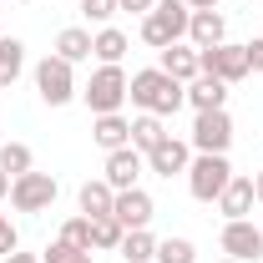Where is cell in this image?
<instances>
[{
	"label": "cell",
	"mask_w": 263,
	"mask_h": 263,
	"mask_svg": "<svg viewBox=\"0 0 263 263\" xmlns=\"http://www.w3.org/2000/svg\"><path fill=\"white\" fill-rule=\"evenodd\" d=\"M187 147H193V152H228V147H233V117H228V106H218V111H197Z\"/></svg>",
	"instance_id": "ba28073f"
},
{
	"label": "cell",
	"mask_w": 263,
	"mask_h": 263,
	"mask_svg": "<svg viewBox=\"0 0 263 263\" xmlns=\"http://www.w3.org/2000/svg\"><path fill=\"white\" fill-rule=\"evenodd\" d=\"M122 263H152L157 258V238H152V228H132L127 238H122Z\"/></svg>",
	"instance_id": "603a6c76"
},
{
	"label": "cell",
	"mask_w": 263,
	"mask_h": 263,
	"mask_svg": "<svg viewBox=\"0 0 263 263\" xmlns=\"http://www.w3.org/2000/svg\"><path fill=\"white\" fill-rule=\"evenodd\" d=\"M218 263H238V258H218Z\"/></svg>",
	"instance_id": "8d00e7d4"
},
{
	"label": "cell",
	"mask_w": 263,
	"mask_h": 263,
	"mask_svg": "<svg viewBox=\"0 0 263 263\" xmlns=\"http://www.w3.org/2000/svg\"><path fill=\"white\" fill-rule=\"evenodd\" d=\"M253 193H258V202H263V172H258V177H253Z\"/></svg>",
	"instance_id": "d590c367"
},
{
	"label": "cell",
	"mask_w": 263,
	"mask_h": 263,
	"mask_svg": "<svg viewBox=\"0 0 263 263\" xmlns=\"http://www.w3.org/2000/svg\"><path fill=\"white\" fill-rule=\"evenodd\" d=\"M5 263H41V253H21V248H15V253H10Z\"/></svg>",
	"instance_id": "d6a6232c"
},
{
	"label": "cell",
	"mask_w": 263,
	"mask_h": 263,
	"mask_svg": "<svg viewBox=\"0 0 263 263\" xmlns=\"http://www.w3.org/2000/svg\"><path fill=\"white\" fill-rule=\"evenodd\" d=\"M61 243H71V248H91V218H66L61 223ZM97 253V248H91Z\"/></svg>",
	"instance_id": "4316f807"
},
{
	"label": "cell",
	"mask_w": 263,
	"mask_h": 263,
	"mask_svg": "<svg viewBox=\"0 0 263 263\" xmlns=\"http://www.w3.org/2000/svg\"><path fill=\"white\" fill-rule=\"evenodd\" d=\"M218 248L238 263H258L263 258V228L258 223H248V218H228L223 233H218Z\"/></svg>",
	"instance_id": "9c48e42d"
},
{
	"label": "cell",
	"mask_w": 263,
	"mask_h": 263,
	"mask_svg": "<svg viewBox=\"0 0 263 263\" xmlns=\"http://www.w3.org/2000/svg\"><path fill=\"white\" fill-rule=\"evenodd\" d=\"M81 101L91 106V117L122 111V101H127V71H122V66H97L91 81L81 86Z\"/></svg>",
	"instance_id": "277c9868"
},
{
	"label": "cell",
	"mask_w": 263,
	"mask_h": 263,
	"mask_svg": "<svg viewBox=\"0 0 263 263\" xmlns=\"http://www.w3.org/2000/svg\"><path fill=\"white\" fill-rule=\"evenodd\" d=\"M56 193H61L56 177L31 167V172H21V177L10 182V208H15V213H46V208L56 202Z\"/></svg>",
	"instance_id": "52a82bcc"
},
{
	"label": "cell",
	"mask_w": 263,
	"mask_h": 263,
	"mask_svg": "<svg viewBox=\"0 0 263 263\" xmlns=\"http://www.w3.org/2000/svg\"><path fill=\"white\" fill-rule=\"evenodd\" d=\"M81 15L97 21V26H106V21L117 15V0H81Z\"/></svg>",
	"instance_id": "f1b7e54d"
},
{
	"label": "cell",
	"mask_w": 263,
	"mask_h": 263,
	"mask_svg": "<svg viewBox=\"0 0 263 263\" xmlns=\"http://www.w3.org/2000/svg\"><path fill=\"white\" fill-rule=\"evenodd\" d=\"M91 142H97L101 152H117V147H127V142H132V117H122V111H106V117H97V122H91Z\"/></svg>",
	"instance_id": "e0dca14e"
},
{
	"label": "cell",
	"mask_w": 263,
	"mask_h": 263,
	"mask_svg": "<svg viewBox=\"0 0 263 263\" xmlns=\"http://www.w3.org/2000/svg\"><path fill=\"white\" fill-rule=\"evenodd\" d=\"M162 137H167L162 117H152V111H137V117H132V147H137L142 157H147V152H152Z\"/></svg>",
	"instance_id": "7402d4cb"
},
{
	"label": "cell",
	"mask_w": 263,
	"mask_h": 263,
	"mask_svg": "<svg viewBox=\"0 0 263 263\" xmlns=\"http://www.w3.org/2000/svg\"><path fill=\"white\" fill-rule=\"evenodd\" d=\"M147 172V157L137 152V147H117V152H106V167H101V177L117 187V193H127V187H137V177Z\"/></svg>",
	"instance_id": "7c38bea8"
},
{
	"label": "cell",
	"mask_w": 263,
	"mask_h": 263,
	"mask_svg": "<svg viewBox=\"0 0 263 263\" xmlns=\"http://www.w3.org/2000/svg\"><path fill=\"white\" fill-rule=\"evenodd\" d=\"M157 66H162L172 81H193V76H202V66H197V46H187V41H172L167 51H157Z\"/></svg>",
	"instance_id": "5bb4252c"
},
{
	"label": "cell",
	"mask_w": 263,
	"mask_h": 263,
	"mask_svg": "<svg viewBox=\"0 0 263 263\" xmlns=\"http://www.w3.org/2000/svg\"><path fill=\"white\" fill-rule=\"evenodd\" d=\"M228 101V81H218V76H193L187 81V106L193 111H218Z\"/></svg>",
	"instance_id": "ac0fdd59"
},
{
	"label": "cell",
	"mask_w": 263,
	"mask_h": 263,
	"mask_svg": "<svg viewBox=\"0 0 263 263\" xmlns=\"http://www.w3.org/2000/svg\"><path fill=\"white\" fill-rule=\"evenodd\" d=\"M253 202H258V193H253V177L233 172V182L218 193V213H223V218H248V213H253Z\"/></svg>",
	"instance_id": "9a60e30c"
},
{
	"label": "cell",
	"mask_w": 263,
	"mask_h": 263,
	"mask_svg": "<svg viewBox=\"0 0 263 263\" xmlns=\"http://www.w3.org/2000/svg\"><path fill=\"white\" fill-rule=\"evenodd\" d=\"M157 0H117V10H127V15H147Z\"/></svg>",
	"instance_id": "4dcf8cb0"
},
{
	"label": "cell",
	"mask_w": 263,
	"mask_h": 263,
	"mask_svg": "<svg viewBox=\"0 0 263 263\" xmlns=\"http://www.w3.org/2000/svg\"><path fill=\"white\" fill-rule=\"evenodd\" d=\"M35 91H41L46 106H66V101H76V97H81V86H76V66L61 61V56L51 51L46 61L35 66Z\"/></svg>",
	"instance_id": "5b68a950"
},
{
	"label": "cell",
	"mask_w": 263,
	"mask_h": 263,
	"mask_svg": "<svg viewBox=\"0 0 263 263\" xmlns=\"http://www.w3.org/2000/svg\"><path fill=\"white\" fill-rule=\"evenodd\" d=\"M223 0H187V10H218Z\"/></svg>",
	"instance_id": "836d02e7"
},
{
	"label": "cell",
	"mask_w": 263,
	"mask_h": 263,
	"mask_svg": "<svg viewBox=\"0 0 263 263\" xmlns=\"http://www.w3.org/2000/svg\"><path fill=\"white\" fill-rule=\"evenodd\" d=\"M127 101L137 111H152V117H172L187 106V86L172 81L162 66H147V71H132L127 76Z\"/></svg>",
	"instance_id": "6da1fadb"
},
{
	"label": "cell",
	"mask_w": 263,
	"mask_h": 263,
	"mask_svg": "<svg viewBox=\"0 0 263 263\" xmlns=\"http://www.w3.org/2000/svg\"><path fill=\"white\" fill-rule=\"evenodd\" d=\"M21 248V233H15V223H10V213H0V258H10Z\"/></svg>",
	"instance_id": "f546056e"
},
{
	"label": "cell",
	"mask_w": 263,
	"mask_h": 263,
	"mask_svg": "<svg viewBox=\"0 0 263 263\" xmlns=\"http://www.w3.org/2000/svg\"><path fill=\"white\" fill-rule=\"evenodd\" d=\"M41 263H91V248H71V243H51L46 253H41Z\"/></svg>",
	"instance_id": "83f0119b"
},
{
	"label": "cell",
	"mask_w": 263,
	"mask_h": 263,
	"mask_svg": "<svg viewBox=\"0 0 263 263\" xmlns=\"http://www.w3.org/2000/svg\"><path fill=\"white\" fill-rule=\"evenodd\" d=\"M187 21H193L187 0H157V5L142 15V41H147L152 51H167L172 41H187Z\"/></svg>",
	"instance_id": "7a4b0ae2"
},
{
	"label": "cell",
	"mask_w": 263,
	"mask_h": 263,
	"mask_svg": "<svg viewBox=\"0 0 263 263\" xmlns=\"http://www.w3.org/2000/svg\"><path fill=\"white\" fill-rule=\"evenodd\" d=\"M31 167H35V152L26 142H0V172L21 177V172H31Z\"/></svg>",
	"instance_id": "d4e9b609"
},
{
	"label": "cell",
	"mask_w": 263,
	"mask_h": 263,
	"mask_svg": "<svg viewBox=\"0 0 263 263\" xmlns=\"http://www.w3.org/2000/svg\"><path fill=\"white\" fill-rule=\"evenodd\" d=\"M21 5H31V0H21Z\"/></svg>",
	"instance_id": "74e56055"
},
{
	"label": "cell",
	"mask_w": 263,
	"mask_h": 263,
	"mask_svg": "<svg viewBox=\"0 0 263 263\" xmlns=\"http://www.w3.org/2000/svg\"><path fill=\"white\" fill-rule=\"evenodd\" d=\"M26 71V46L15 35H0V91H10Z\"/></svg>",
	"instance_id": "44dd1931"
},
{
	"label": "cell",
	"mask_w": 263,
	"mask_h": 263,
	"mask_svg": "<svg viewBox=\"0 0 263 263\" xmlns=\"http://www.w3.org/2000/svg\"><path fill=\"white\" fill-rule=\"evenodd\" d=\"M223 41H228L223 10H193V21H187V46L208 51V46H223Z\"/></svg>",
	"instance_id": "4fadbf2b"
},
{
	"label": "cell",
	"mask_w": 263,
	"mask_h": 263,
	"mask_svg": "<svg viewBox=\"0 0 263 263\" xmlns=\"http://www.w3.org/2000/svg\"><path fill=\"white\" fill-rule=\"evenodd\" d=\"M132 51L127 31H117V26H101L97 35H91V56H97L101 66H122V56Z\"/></svg>",
	"instance_id": "d6986e66"
},
{
	"label": "cell",
	"mask_w": 263,
	"mask_h": 263,
	"mask_svg": "<svg viewBox=\"0 0 263 263\" xmlns=\"http://www.w3.org/2000/svg\"><path fill=\"white\" fill-rule=\"evenodd\" d=\"M197 66H202V76H218V81L238 86V81L253 71V56H248V46H233V41H223V46H208V51H197Z\"/></svg>",
	"instance_id": "8992f818"
},
{
	"label": "cell",
	"mask_w": 263,
	"mask_h": 263,
	"mask_svg": "<svg viewBox=\"0 0 263 263\" xmlns=\"http://www.w3.org/2000/svg\"><path fill=\"white\" fill-rule=\"evenodd\" d=\"M152 263H197V248L187 238H157V258Z\"/></svg>",
	"instance_id": "484cf974"
},
{
	"label": "cell",
	"mask_w": 263,
	"mask_h": 263,
	"mask_svg": "<svg viewBox=\"0 0 263 263\" xmlns=\"http://www.w3.org/2000/svg\"><path fill=\"white\" fill-rule=\"evenodd\" d=\"M111 218H117L127 233H132V228H152L157 202H152L147 187H127V193H117V202H111Z\"/></svg>",
	"instance_id": "8fae6325"
},
{
	"label": "cell",
	"mask_w": 263,
	"mask_h": 263,
	"mask_svg": "<svg viewBox=\"0 0 263 263\" xmlns=\"http://www.w3.org/2000/svg\"><path fill=\"white\" fill-rule=\"evenodd\" d=\"M111 202H117V187H111L106 177H86V182L76 187V208H81V218H101V213H111Z\"/></svg>",
	"instance_id": "2e32d148"
},
{
	"label": "cell",
	"mask_w": 263,
	"mask_h": 263,
	"mask_svg": "<svg viewBox=\"0 0 263 263\" xmlns=\"http://www.w3.org/2000/svg\"><path fill=\"white\" fill-rule=\"evenodd\" d=\"M248 56H253V71L263 76V35H253V41H248Z\"/></svg>",
	"instance_id": "1f68e13d"
},
{
	"label": "cell",
	"mask_w": 263,
	"mask_h": 263,
	"mask_svg": "<svg viewBox=\"0 0 263 263\" xmlns=\"http://www.w3.org/2000/svg\"><path fill=\"white\" fill-rule=\"evenodd\" d=\"M122 238H127V228H122L111 213L91 218V248H101V253H117V248H122Z\"/></svg>",
	"instance_id": "cb8c5ba5"
},
{
	"label": "cell",
	"mask_w": 263,
	"mask_h": 263,
	"mask_svg": "<svg viewBox=\"0 0 263 263\" xmlns=\"http://www.w3.org/2000/svg\"><path fill=\"white\" fill-rule=\"evenodd\" d=\"M56 56L71 66L91 61V31H81V26H66V31H56Z\"/></svg>",
	"instance_id": "ffe728a7"
},
{
	"label": "cell",
	"mask_w": 263,
	"mask_h": 263,
	"mask_svg": "<svg viewBox=\"0 0 263 263\" xmlns=\"http://www.w3.org/2000/svg\"><path fill=\"white\" fill-rule=\"evenodd\" d=\"M233 182V162L228 152H197L193 167H187V193L197 202H218V193Z\"/></svg>",
	"instance_id": "3957f363"
},
{
	"label": "cell",
	"mask_w": 263,
	"mask_h": 263,
	"mask_svg": "<svg viewBox=\"0 0 263 263\" xmlns=\"http://www.w3.org/2000/svg\"><path fill=\"white\" fill-rule=\"evenodd\" d=\"M10 182H15V177H10V172H0V202L10 197Z\"/></svg>",
	"instance_id": "e575fe53"
},
{
	"label": "cell",
	"mask_w": 263,
	"mask_h": 263,
	"mask_svg": "<svg viewBox=\"0 0 263 263\" xmlns=\"http://www.w3.org/2000/svg\"><path fill=\"white\" fill-rule=\"evenodd\" d=\"M187 167H193V147L177 142L172 132L147 152V172H157V177H167V182H172V177H187Z\"/></svg>",
	"instance_id": "30bf717a"
}]
</instances>
